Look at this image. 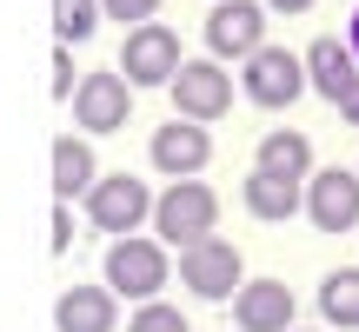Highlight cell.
I'll use <instances>...</instances> for the list:
<instances>
[{
	"label": "cell",
	"instance_id": "1",
	"mask_svg": "<svg viewBox=\"0 0 359 332\" xmlns=\"http://www.w3.org/2000/svg\"><path fill=\"white\" fill-rule=\"evenodd\" d=\"M213 226H219V193L206 179H173L154 200V240L160 246H180L187 253V246L213 240Z\"/></svg>",
	"mask_w": 359,
	"mask_h": 332
},
{
	"label": "cell",
	"instance_id": "2",
	"mask_svg": "<svg viewBox=\"0 0 359 332\" xmlns=\"http://www.w3.org/2000/svg\"><path fill=\"white\" fill-rule=\"evenodd\" d=\"M167 272H173V246L147 240V233L114 240V253H107V286H114L120 299H133V306H147V299L167 293Z\"/></svg>",
	"mask_w": 359,
	"mask_h": 332
},
{
	"label": "cell",
	"instance_id": "3",
	"mask_svg": "<svg viewBox=\"0 0 359 332\" xmlns=\"http://www.w3.org/2000/svg\"><path fill=\"white\" fill-rule=\"evenodd\" d=\"M154 200L160 193H147V179L100 173V186L87 193V219H93V233H107V240H133L140 226H154Z\"/></svg>",
	"mask_w": 359,
	"mask_h": 332
},
{
	"label": "cell",
	"instance_id": "4",
	"mask_svg": "<svg viewBox=\"0 0 359 332\" xmlns=\"http://www.w3.org/2000/svg\"><path fill=\"white\" fill-rule=\"evenodd\" d=\"M206 60H253L259 47H266V0H213L206 7Z\"/></svg>",
	"mask_w": 359,
	"mask_h": 332
},
{
	"label": "cell",
	"instance_id": "5",
	"mask_svg": "<svg viewBox=\"0 0 359 332\" xmlns=\"http://www.w3.org/2000/svg\"><path fill=\"white\" fill-rule=\"evenodd\" d=\"M240 93L253 106H266V113H280V106H293L299 93H306V53H293V47H259L253 60L240 67Z\"/></svg>",
	"mask_w": 359,
	"mask_h": 332
},
{
	"label": "cell",
	"instance_id": "6",
	"mask_svg": "<svg viewBox=\"0 0 359 332\" xmlns=\"http://www.w3.org/2000/svg\"><path fill=\"white\" fill-rule=\"evenodd\" d=\"M74 127L87 133V140H107V133H120L133 120V93H127V74L120 67H100V74H80V93L74 100Z\"/></svg>",
	"mask_w": 359,
	"mask_h": 332
},
{
	"label": "cell",
	"instance_id": "7",
	"mask_svg": "<svg viewBox=\"0 0 359 332\" xmlns=\"http://www.w3.org/2000/svg\"><path fill=\"white\" fill-rule=\"evenodd\" d=\"M180 286H187L193 299H233L246 286V259H240V246L233 240H200V246H187L180 253Z\"/></svg>",
	"mask_w": 359,
	"mask_h": 332
},
{
	"label": "cell",
	"instance_id": "8",
	"mask_svg": "<svg viewBox=\"0 0 359 332\" xmlns=\"http://www.w3.org/2000/svg\"><path fill=\"white\" fill-rule=\"evenodd\" d=\"M233 113V74L219 60H187L173 74V120H193V127H213V120Z\"/></svg>",
	"mask_w": 359,
	"mask_h": 332
},
{
	"label": "cell",
	"instance_id": "9",
	"mask_svg": "<svg viewBox=\"0 0 359 332\" xmlns=\"http://www.w3.org/2000/svg\"><path fill=\"white\" fill-rule=\"evenodd\" d=\"M187 67V53H180V34L173 27H133L127 40H120V74H127V87H173V74Z\"/></svg>",
	"mask_w": 359,
	"mask_h": 332
},
{
	"label": "cell",
	"instance_id": "10",
	"mask_svg": "<svg viewBox=\"0 0 359 332\" xmlns=\"http://www.w3.org/2000/svg\"><path fill=\"white\" fill-rule=\"evenodd\" d=\"M306 219L320 233H353L359 226V166H320L306 179Z\"/></svg>",
	"mask_w": 359,
	"mask_h": 332
},
{
	"label": "cell",
	"instance_id": "11",
	"mask_svg": "<svg viewBox=\"0 0 359 332\" xmlns=\"http://www.w3.org/2000/svg\"><path fill=\"white\" fill-rule=\"evenodd\" d=\"M293 286L286 279H246L240 293H233V326L240 332H293Z\"/></svg>",
	"mask_w": 359,
	"mask_h": 332
},
{
	"label": "cell",
	"instance_id": "12",
	"mask_svg": "<svg viewBox=\"0 0 359 332\" xmlns=\"http://www.w3.org/2000/svg\"><path fill=\"white\" fill-rule=\"evenodd\" d=\"M147 153H154V166H160L167 179H200L206 160H213V133L193 127V120H167V127L154 133V146H147Z\"/></svg>",
	"mask_w": 359,
	"mask_h": 332
},
{
	"label": "cell",
	"instance_id": "13",
	"mask_svg": "<svg viewBox=\"0 0 359 332\" xmlns=\"http://www.w3.org/2000/svg\"><path fill=\"white\" fill-rule=\"evenodd\" d=\"M359 80V60L346 47V34H320L306 40V93H320V100H346V87Z\"/></svg>",
	"mask_w": 359,
	"mask_h": 332
},
{
	"label": "cell",
	"instance_id": "14",
	"mask_svg": "<svg viewBox=\"0 0 359 332\" xmlns=\"http://www.w3.org/2000/svg\"><path fill=\"white\" fill-rule=\"evenodd\" d=\"M120 326V293L114 286H67L53 299V332H114Z\"/></svg>",
	"mask_w": 359,
	"mask_h": 332
},
{
	"label": "cell",
	"instance_id": "15",
	"mask_svg": "<svg viewBox=\"0 0 359 332\" xmlns=\"http://www.w3.org/2000/svg\"><path fill=\"white\" fill-rule=\"evenodd\" d=\"M100 186V166H93V146L87 133H60L53 140V206H74Z\"/></svg>",
	"mask_w": 359,
	"mask_h": 332
},
{
	"label": "cell",
	"instance_id": "16",
	"mask_svg": "<svg viewBox=\"0 0 359 332\" xmlns=\"http://www.w3.org/2000/svg\"><path fill=\"white\" fill-rule=\"evenodd\" d=\"M259 173H273V179H293V186H306L313 173H320V160H313V140L299 127H273L266 140H259Z\"/></svg>",
	"mask_w": 359,
	"mask_h": 332
},
{
	"label": "cell",
	"instance_id": "17",
	"mask_svg": "<svg viewBox=\"0 0 359 332\" xmlns=\"http://www.w3.org/2000/svg\"><path fill=\"white\" fill-rule=\"evenodd\" d=\"M240 206L259 219V226H280V219H293V213H306V186H293V179H273V173H246V186H240Z\"/></svg>",
	"mask_w": 359,
	"mask_h": 332
},
{
	"label": "cell",
	"instance_id": "18",
	"mask_svg": "<svg viewBox=\"0 0 359 332\" xmlns=\"http://www.w3.org/2000/svg\"><path fill=\"white\" fill-rule=\"evenodd\" d=\"M313 312H320L326 332H359V266L326 272L320 293H313Z\"/></svg>",
	"mask_w": 359,
	"mask_h": 332
},
{
	"label": "cell",
	"instance_id": "19",
	"mask_svg": "<svg viewBox=\"0 0 359 332\" xmlns=\"http://www.w3.org/2000/svg\"><path fill=\"white\" fill-rule=\"evenodd\" d=\"M100 0H53V47H80V40H93V27H100Z\"/></svg>",
	"mask_w": 359,
	"mask_h": 332
},
{
	"label": "cell",
	"instance_id": "20",
	"mask_svg": "<svg viewBox=\"0 0 359 332\" xmlns=\"http://www.w3.org/2000/svg\"><path fill=\"white\" fill-rule=\"evenodd\" d=\"M127 332H193V326H187V312H180V306H167V299H147V306L127 312Z\"/></svg>",
	"mask_w": 359,
	"mask_h": 332
},
{
	"label": "cell",
	"instance_id": "21",
	"mask_svg": "<svg viewBox=\"0 0 359 332\" xmlns=\"http://www.w3.org/2000/svg\"><path fill=\"white\" fill-rule=\"evenodd\" d=\"M100 13L133 34V27H154V20H160V0H100Z\"/></svg>",
	"mask_w": 359,
	"mask_h": 332
},
{
	"label": "cell",
	"instance_id": "22",
	"mask_svg": "<svg viewBox=\"0 0 359 332\" xmlns=\"http://www.w3.org/2000/svg\"><path fill=\"white\" fill-rule=\"evenodd\" d=\"M80 80H74V47H53V100H74Z\"/></svg>",
	"mask_w": 359,
	"mask_h": 332
},
{
	"label": "cell",
	"instance_id": "23",
	"mask_svg": "<svg viewBox=\"0 0 359 332\" xmlns=\"http://www.w3.org/2000/svg\"><path fill=\"white\" fill-rule=\"evenodd\" d=\"M67 240H74V213L53 206V253H67Z\"/></svg>",
	"mask_w": 359,
	"mask_h": 332
},
{
	"label": "cell",
	"instance_id": "24",
	"mask_svg": "<svg viewBox=\"0 0 359 332\" xmlns=\"http://www.w3.org/2000/svg\"><path fill=\"white\" fill-rule=\"evenodd\" d=\"M333 113H339V120H346V127H359V80H353V87H346V100H339V106H333Z\"/></svg>",
	"mask_w": 359,
	"mask_h": 332
},
{
	"label": "cell",
	"instance_id": "25",
	"mask_svg": "<svg viewBox=\"0 0 359 332\" xmlns=\"http://www.w3.org/2000/svg\"><path fill=\"white\" fill-rule=\"evenodd\" d=\"M313 0H266V13H306Z\"/></svg>",
	"mask_w": 359,
	"mask_h": 332
},
{
	"label": "cell",
	"instance_id": "26",
	"mask_svg": "<svg viewBox=\"0 0 359 332\" xmlns=\"http://www.w3.org/2000/svg\"><path fill=\"white\" fill-rule=\"evenodd\" d=\"M346 47H353V60H359V7H353V20H346Z\"/></svg>",
	"mask_w": 359,
	"mask_h": 332
},
{
	"label": "cell",
	"instance_id": "27",
	"mask_svg": "<svg viewBox=\"0 0 359 332\" xmlns=\"http://www.w3.org/2000/svg\"><path fill=\"white\" fill-rule=\"evenodd\" d=\"M293 332H326V326H293Z\"/></svg>",
	"mask_w": 359,
	"mask_h": 332
}]
</instances>
